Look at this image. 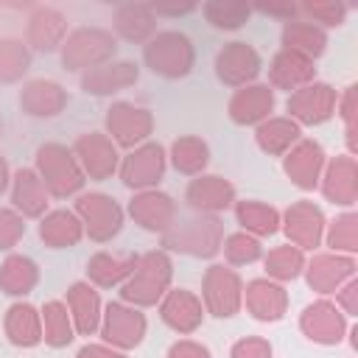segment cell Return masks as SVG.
Masks as SVG:
<instances>
[{"label": "cell", "instance_id": "1", "mask_svg": "<svg viewBox=\"0 0 358 358\" xmlns=\"http://www.w3.org/2000/svg\"><path fill=\"white\" fill-rule=\"evenodd\" d=\"M59 50H62V67L67 73H87L92 67L112 62V56L117 50V36L98 25L76 28L73 34H67V39Z\"/></svg>", "mask_w": 358, "mask_h": 358}, {"label": "cell", "instance_id": "2", "mask_svg": "<svg viewBox=\"0 0 358 358\" xmlns=\"http://www.w3.org/2000/svg\"><path fill=\"white\" fill-rule=\"evenodd\" d=\"M143 62L154 76L185 78L196 64V48L182 31H159L143 45Z\"/></svg>", "mask_w": 358, "mask_h": 358}, {"label": "cell", "instance_id": "3", "mask_svg": "<svg viewBox=\"0 0 358 358\" xmlns=\"http://www.w3.org/2000/svg\"><path fill=\"white\" fill-rule=\"evenodd\" d=\"M224 243V224L215 215H196L187 221H176L168 232H162V246L190 257H213Z\"/></svg>", "mask_w": 358, "mask_h": 358}, {"label": "cell", "instance_id": "4", "mask_svg": "<svg viewBox=\"0 0 358 358\" xmlns=\"http://www.w3.org/2000/svg\"><path fill=\"white\" fill-rule=\"evenodd\" d=\"M36 171L45 190L56 199H67L84 187V171L76 154L62 143H45L36 151Z\"/></svg>", "mask_w": 358, "mask_h": 358}, {"label": "cell", "instance_id": "5", "mask_svg": "<svg viewBox=\"0 0 358 358\" xmlns=\"http://www.w3.org/2000/svg\"><path fill=\"white\" fill-rule=\"evenodd\" d=\"M171 271H173L171 257L162 249L148 252V255H143L137 260L131 277L120 288V296L126 302H131V305H143V308L145 305H154L165 294V288L171 282Z\"/></svg>", "mask_w": 358, "mask_h": 358}, {"label": "cell", "instance_id": "6", "mask_svg": "<svg viewBox=\"0 0 358 358\" xmlns=\"http://www.w3.org/2000/svg\"><path fill=\"white\" fill-rule=\"evenodd\" d=\"M201 288H204V302H207V310L218 319H229L241 310L243 305V285H241V277L235 268L229 266H210L204 271V280H201Z\"/></svg>", "mask_w": 358, "mask_h": 358}, {"label": "cell", "instance_id": "7", "mask_svg": "<svg viewBox=\"0 0 358 358\" xmlns=\"http://www.w3.org/2000/svg\"><path fill=\"white\" fill-rule=\"evenodd\" d=\"M76 213L81 215V224L87 227L90 238L98 241V243L112 241L123 227V210L106 193H84V196H78Z\"/></svg>", "mask_w": 358, "mask_h": 358}, {"label": "cell", "instance_id": "8", "mask_svg": "<svg viewBox=\"0 0 358 358\" xmlns=\"http://www.w3.org/2000/svg\"><path fill=\"white\" fill-rule=\"evenodd\" d=\"M263 70V59L249 42H227L215 56V76L227 87H246Z\"/></svg>", "mask_w": 358, "mask_h": 358}, {"label": "cell", "instance_id": "9", "mask_svg": "<svg viewBox=\"0 0 358 358\" xmlns=\"http://www.w3.org/2000/svg\"><path fill=\"white\" fill-rule=\"evenodd\" d=\"M288 112H291V120L296 123H308V126H319L324 120H330V115L336 112L338 106V95L330 84L324 81H310L299 90H294L288 95Z\"/></svg>", "mask_w": 358, "mask_h": 358}, {"label": "cell", "instance_id": "10", "mask_svg": "<svg viewBox=\"0 0 358 358\" xmlns=\"http://www.w3.org/2000/svg\"><path fill=\"white\" fill-rule=\"evenodd\" d=\"M106 131L123 148H134L154 131V115L129 101H117L106 109Z\"/></svg>", "mask_w": 358, "mask_h": 358}, {"label": "cell", "instance_id": "11", "mask_svg": "<svg viewBox=\"0 0 358 358\" xmlns=\"http://www.w3.org/2000/svg\"><path fill=\"white\" fill-rule=\"evenodd\" d=\"M67 39V17L53 6H34L25 20V45L28 50L53 53Z\"/></svg>", "mask_w": 358, "mask_h": 358}, {"label": "cell", "instance_id": "12", "mask_svg": "<svg viewBox=\"0 0 358 358\" xmlns=\"http://www.w3.org/2000/svg\"><path fill=\"white\" fill-rule=\"evenodd\" d=\"M165 173V148L159 143L137 145L120 165V179L131 190H151Z\"/></svg>", "mask_w": 358, "mask_h": 358}, {"label": "cell", "instance_id": "13", "mask_svg": "<svg viewBox=\"0 0 358 358\" xmlns=\"http://www.w3.org/2000/svg\"><path fill=\"white\" fill-rule=\"evenodd\" d=\"M73 154L84 171V176L95 179V182H103L115 173L117 168V151H115V143L101 134V131H87V134H78V140L73 143Z\"/></svg>", "mask_w": 358, "mask_h": 358}, {"label": "cell", "instance_id": "14", "mask_svg": "<svg viewBox=\"0 0 358 358\" xmlns=\"http://www.w3.org/2000/svg\"><path fill=\"white\" fill-rule=\"evenodd\" d=\"M101 336L120 350H131L145 336V316L137 308H129L123 302H109L101 324Z\"/></svg>", "mask_w": 358, "mask_h": 358}, {"label": "cell", "instance_id": "15", "mask_svg": "<svg viewBox=\"0 0 358 358\" xmlns=\"http://www.w3.org/2000/svg\"><path fill=\"white\" fill-rule=\"evenodd\" d=\"M129 215L148 232H168L176 224V204L168 193L159 190H140L129 201Z\"/></svg>", "mask_w": 358, "mask_h": 358}, {"label": "cell", "instance_id": "16", "mask_svg": "<svg viewBox=\"0 0 358 358\" xmlns=\"http://www.w3.org/2000/svg\"><path fill=\"white\" fill-rule=\"evenodd\" d=\"M299 327L302 333L310 338V341H319V344H338L344 330H347V322H344V313L327 302V299H319L313 305H308L302 310V319H299Z\"/></svg>", "mask_w": 358, "mask_h": 358}, {"label": "cell", "instance_id": "17", "mask_svg": "<svg viewBox=\"0 0 358 358\" xmlns=\"http://www.w3.org/2000/svg\"><path fill=\"white\" fill-rule=\"evenodd\" d=\"M137 78H140V67L129 59H120V62H106L101 67L81 73V90L87 95H112L137 84Z\"/></svg>", "mask_w": 358, "mask_h": 358}, {"label": "cell", "instance_id": "18", "mask_svg": "<svg viewBox=\"0 0 358 358\" xmlns=\"http://www.w3.org/2000/svg\"><path fill=\"white\" fill-rule=\"evenodd\" d=\"M185 199H187V204H190L196 213H201V215H215V213L232 207V201H235V187H232V182H227L224 176H204V173H199V176L187 185Z\"/></svg>", "mask_w": 358, "mask_h": 358}, {"label": "cell", "instance_id": "19", "mask_svg": "<svg viewBox=\"0 0 358 358\" xmlns=\"http://www.w3.org/2000/svg\"><path fill=\"white\" fill-rule=\"evenodd\" d=\"M112 28L115 36L134 45H145L157 34V14L151 3H120L112 11Z\"/></svg>", "mask_w": 358, "mask_h": 358}, {"label": "cell", "instance_id": "20", "mask_svg": "<svg viewBox=\"0 0 358 358\" xmlns=\"http://www.w3.org/2000/svg\"><path fill=\"white\" fill-rule=\"evenodd\" d=\"M274 109V90L268 84H246L229 98V117L238 126H255L268 120Z\"/></svg>", "mask_w": 358, "mask_h": 358}, {"label": "cell", "instance_id": "21", "mask_svg": "<svg viewBox=\"0 0 358 358\" xmlns=\"http://www.w3.org/2000/svg\"><path fill=\"white\" fill-rule=\"evenodd\" d=\"M313 78H316L313 59H308V56H302V53H296V50L280 48V50L274 53L271 64H268V81H271V87H277V90L294 92V90H299V87L310 84Z\"/></svg>", "mask_w": 358, "mask_h": 358}, {"label": "cell", "instance_id": "22", "mask_svg": "<svg viewBox=\"0 0 358 358\" xmlns=\"http://www.w3.org/2000/svg\"><path fill=\"white\" fill-rule=\"evenodd\" d=\"M67 90L50 78H34L20 90V106L31 117H53L67 106Z\"/></svg>", "mask_w": 358, "mask_h": 358}, {"label": "cell", "instance_id": "23", "mask_svg": "<svg viewBox=\"0 0 358 358\" xmlns=\"http://www.w3.org/2000/svg\"><path fill=\"white\" fill-rule=\"evenodd\" d=\"M324 215L313 201H296L285 210V235L296 249H313L322 241Z\"/></svg>", "mask_w": 358, "mask_h": 358}, {"label": "cell", "instance_id": "24", "mask_svg": "<svg viewBox=\"0 0 358 358\" xmlns=\"http://www.w3.org/2000/svg\"><path fill=\"white\" fill-rule=\"evenodd\" d=\"M159 316L162 322L176 330V333H193L201 319H204V308H201V299L187 291V288H173L165 294L162 305H159Z\"/></svg>", "mask_w": 358, "mask_h": 358}, {"label": "cell", "instance_id": "25", "mask_svg": "<svg viewBox=\"0 0 358 358\" xmlns=\"http://www.w3.org/2000/svg\"><path fill=\"white\" fill-rule=\"evenodd\" d=\"M322 165H324V151L313 140H299L288 151V157H285V173L302 190H313L316 187L319 173H322Z\"/></svg>", "mask_w": 358, "mask_h": 358}, {"label": "cell", "instance_id": "26", "mask_svg": "<svg viewBox=\"0 0 358 358\" xmlns=\"http://www.w3.org/2000/svg\"><path fill=\"white\" fill-rule=\"evenodd\" d=\"M246 308L255 319L260 322H277L285 316L288 308V294L282 285L271 282V280H252L246 285Z\"/></svg>", "mask_w": 358, "mask_h": 358}, {"label": "cell", "instance_id": "27", "mask_svg": "<svg viewBox=\"0 0 358 358\" xmlns=\"http://www.w3.org/2000/svg\"><path fill=\"white\" fill-rule=\"evenodd\" d=\"M67 310L81 336H92L101 327V296L90 282H73L67 291Z\"/></svg>", "mask_w": 358, "mask_h": 358}, {"label": "cell", "instance_id": "28", "mask_svg": "<svg viewBox=\"0 0 358 358\" xmlns=\"http://www.w3.org/2000/svg\"><path fill=\"white\" fill-rule=\"evenodd\" d=\"M11 201L28 218H39L48 210V190H45V185H42L36 171L20 168L14 173V179H11Z\"/></svg>", "mask_w": 358, "mask_h": 358}, {"label": "cell", "instance_id": "29", "mask_svg": "<svg viewBox=\"0 0 358 358\" xmlns=\"http://www.w3.org/2000/svg\"><path fill=\"white\" fill-rule=\"evenodd\" d=\"M355 271V260L352 257H341V255H319L310 260L308 266V285L319 294H330L336 291L344 280H350Z\"/></svg>", "mask_w": 358, "mask_h": 358}, {"label": "cell", "instance_id": "30", "mask_svg": "<svg viewBox=\"0 0 358 358\" xmlns=\"http://www.w3.org/2000/svg\"><path fill=\"white\" fill-rule=\"evenodd\" d=\"M324 196L333 204H344V207L355 204V199H358V179H355V159L350 154H341V157H336L327 165Z\"/></svg>", "mask_w": 358, "mask_h": 358}, {"label": "cell", "instance_id": "31", "mask_svg": "<svg viewBox=\"0 0 358 358\" xmlns=\"http://www.w3.org/2000/svg\"><path fill=\"white\" fill-rule=\"evenodd\" d=\"M84 235V224L76 213L70 210H53L42 218L39 224V238L45 241V246L50 249H67V246H76Z\"/></svg>", "mask_w": 358, "mask_h": 358}, {"label": "cell", "instance_id": "32", "mask_svg": "<svg viewBox=\"0 0 358 358\" xmlns=\"http://www.w3.org/2000/svg\"><path fill=\"white\" fill-rule=\"evenodd\" d=\"M6 336L17 347H36L42 341V313L28 302L11 305L6 313Z\"/></svg>", "mask_w": 358, "mask_h": 358}, {"label": "cell", "instance_id": "33", "mask_svg": "<svg viewBox=\"0 0 358 358\" xmlns=\"http://www.w3.org/2000/svg\"><path fill=\"white\" fill-rule=\"evenodd\" d=\"M280 39H282L285 50H296V53H302L308 59H319L324 53V48H327L324 28H319V25H313L308 20H299V17L282 25Z\"/></svg>", "mask_w": 358, "mask_h": 358}, {"label": "cell", "instance_id": "34", "mask_svg": "<svg viewBox=\"0 0 358 358\" xmlns=\"http://www.w3.org/2000/svg\"><path fill=\"white\" fill-rule=\"evenodd\" d=\"M299 123L291 120V117H268L257 126L255 131V140L260 145V151L271 154V157H280V154H288L296 143H299Z\"/></svg>", "mask_w": 358, "mask_h": 358}, {"label": "cell", "instance_id": "35", "mask_svg": "<svg viewBox=\"0 0 358 358\" xmlns=\"http://www.w3.org/2000/svg\"><path fill=\"white\" fill-rule=\"evenodd\" d=\"M39 268L25 255H8L0 266V291L8 296H25L36 288Z\"/></svg>", "mask_w": 358, "mask_h": 358}, {"label": "cell", "instance_id": "36", "mask_svg": "<svg viewBox=\"0 0 358 358\" xmlns=\"http://www.w3.org/2000/svg\"><path fill=\"white\" fill-rule=\"evenodd\" d=\"M137 260H140L137 255L115 257V255H109V252H98V255H92L90 263H87V277H90L95 285H103V288L120 285V282H126V280L131 277Z\"/></svg>", "mask_w": 358, "mask_h": 358}, {"label": "cell", "instance_id": "37", "mask_svg": "<svg viewBox=\"0 0 358 358\" xmlns=\"http://www.w3.org/2000/svg\"><path fill=\"white\" fill-rule=\"evenodd\" d=\"M171 162L179 173L185 176H199L207 162H210V145L196 137V134H185V137H176L171 143Z\"/></svg>", "mask_w": 358, "mask_h": 358}, {"label": "cell", "instance_id": "38", "mask_svg": "<svg viewBox=\"0 0 358 358\" xmlns=\"http://www.w3.org/2000/svg\"><path fill=\"white\" fill-rule=\"evenodd\" d=\"M235 218L246 232H255V235H274L280 229V213L271 204H263V201H255V199L238 201L235 204Z\"/></svg>", "mask_w": 358, "mask_h": 358}, {"label": "cell", "instance_id": "39", "mask_svg": "<svg viewBox=\"0 0 358 358\" xmlns=\"http://www.w3.org/2000/svg\"><path fill=\"white\" fill-rule=\"evenodd\" d=\"M201 14L218 31H238L249 22L252 6L238 3V0H210V3L201 6Z\"/></svg>", "mask_w": 358, "mask_h": 358}, {"label": "cell", "instance_id": "40", "mask_svg": "<svg viewBox=\"0 0 358 358\" xmlns=\"http://www.w3.org/2000/svg\"><path fill=\"white\" fill-rule=\"evenodd\" d=\"M31 67V50L22 39H0V84H17Z\"/></svg>", "mask_w": 358, "mask_h": 358}, {"label": "cell", "instance_id": "41", "mask_svg": "<svg viewBox=\"0 0 358 358\" xmlns=\"http://www.w3.org/2000/svg\"><path fill=\"white\" fill-rule=\"evenodd\" d=\"M42 338L50 347H67L73 341V319L64 302H45L42 308Z\"/></svg>", "mask_w": 358, "mask_h": 358}, {"label": "cell", "instance_id": "42", "mask_svg": "<svg viewBox=\"0 0 358 358\" xmlns=\"http://www.w3.org/2000/svg\"><path fill=\"white\" fill-rule=\"evenodd\" d=\"M263 263H266L268 277H277V280H296V277L302 274V268H305V255H302V249L285 243V246L271 249Z\"/></svg>", "mask_w": 358, "mask_h": 358}, {"label": "cell", "instance_id": "43", "mask_svg": "<svg viewBox=\"0 0 358 358\" xmlns=\"http://www.w3.org/2000/svg\"><path fill=\"white\" fill-rule=\"evenodd\" d=\"M221 249H224V257H227L229 266H249V263L260 260V255H263L260 241H257L255 235H249V232H235V235H229V238L221 243Z\"/></svg>", "mask_w": 358, "mask_h": 358}, {"label": "cell", "instance_id": "44", "mask_svg": "<svg viewBox=\"0 0 358 358\" xmlns=\"http://www.w3.org/2000/svg\"><path fill=\"white\" fill-rule=\"evenodd\" d=\"M347 11H350V6H344V3H302L299 6V14H305L308 22H313V25L319 22V28L322 25H327V28L344 25Z\"/></svg>", "mask_w": 358, "mask_h": 358}, {"label": "cell", "instance_id": "45", "mask_svg": "<svg viewBox=\"0 0 358 358\" xmlns=\"http://www.w3.org/2000/svg\"><path fill=\"white\" fill-rule=\"evenodd\" d=\"M355 243H358V218H355V213H344L333 221V227L327 232V246L355 252L358 249Z\"/></svg>", "mask_w": 358, "mask_h": 358}, {"label": "cell", "instance_id": "46", "mask_svg": "<svg viewBox=\"0 0 358 358\" xmlns=\"http://www.w3.org/2000/svg\"><path fill=\"white\" fill-rule=\"evenodd\" d=\"M25 235V221L14 210H0V249H11Z\"/></svg>", "mask_w": 358, "mask_h": 358}, {"label": "cell", "instance_id": "47", "mask_svg": "<svg viewBox=\"0 0 358 358\" xmlns=\"http://www.w3.org/2000/svg\"><path fill=\"white\" fill-rule=\"evenodd\" d=\"M229 358H271V344L260 336H249V338L235 341Z\"/></svg>", "mask_w": 358, "mask_h": 358}, {"label": "cell", "instance_id": "48", "mask_svg": "<svg viewBox=\"0 0 358 358\" xmlns=\"http://www.w3.org/2000/svg\"><path fill=\"white\" fill-rule=\"evenodd\" d=\"M355 84L347 87L344 98H341V117L347 123V143H350V151H355Z\"/></svg>", "mask_w": 358, "mask_h": 358}, {"label": "cell", "instance_id": "49", "mask_svg": "<svg viewBox=\"0 0 358 358\" xmlns=\"http://www.w3.org/2000/svg\"><path fill=\"white\" fill-rule=\"evenodd\" d=\"M252 11L263 14V17H274V20H282V22H291L299 17V6L296 3H260L255 6Z\"/></svg>", "mask_w": 358, "mask_h": 358}, {"label": "cell", "instance_id": "50", "mask_svg": "<svg viewBox=\"0 0 358 358\" xmlns=\"http://www.w3.org/2000/svg\"><path fill=\"white\" fill-rule=\"evenodd\" d=\"M168 358H210V350L204 344H199V341H187L185 338V341L171 344Z\"/></svg>", "mask_w": 358, "mask_h": 358}, {"label": "cell", "instance_id": "51", "mask_svg": "<svg viewBox=\"0 0 358 358\" xmlns=\"http://www.w3.org/2000/svg\"><path fill=\"white\" fill-rule=\"evenodd\" d=\"M151 8H154V14L157 17H185V14H193L199 6L196 3H173V6H168V3H151Z\"/></svg>", "mask_w": 358, "mask_h": 358}, {"label": "cell", "instance_id": "52", "mask_svg": "<svg viewBox=\"0 0 358 358\" xmlns=\"http://www.w3.org/2000/svg\"><path fill=\"white\" fill-rule=\"evenodd\" d=\"M76 358H126V355L117 352V350H109V347H103V344H87V347L78 350Z\"/></svg>", "mask_w": 358, "mask_h": 358}, {"label": "cell", "instance_id": "53", "mask_svg": "<svg viewBox=\"0 0 358 358\" xmlns=\"http://www.w3.org/2000/svg\"><path fill=\"white\" fill-rule=\"evenodd\" d=\"M355 294H358V282H355V280H350V282H347V285H344V288L338 291V302L344 305V310H347L350 316H352V313L358 310V302H355Z\"/></svg>", "mask_w": 358, "mask_h": 358}, {"label": "cell", "instance_id": "54", "mask_svg": "<svg viewBox=\"0 0 358 358\" xmlns=\"http://www.w3.org/2000/svg\"><path fill=\"white\" fill-rule=\"evenodd\" d=\"M8 182H11V173H8V162L0 157V193L8 187Z\"/></svg>", "mask_w": 358, "mask_h": 358}, {"label": "cell", "instance_id": "55", "mask_svg": "<svg viewBox=\"0 0 358 358\" xmlns=\"http://www.w3.org/2000/svg\"><path fill=\"white\" fill-rule=\"evenodd\" d=\"M0 137H3V120H0Z\"/></svg>", "mask_w": 358, "mask_h": 358}]
</instances>
